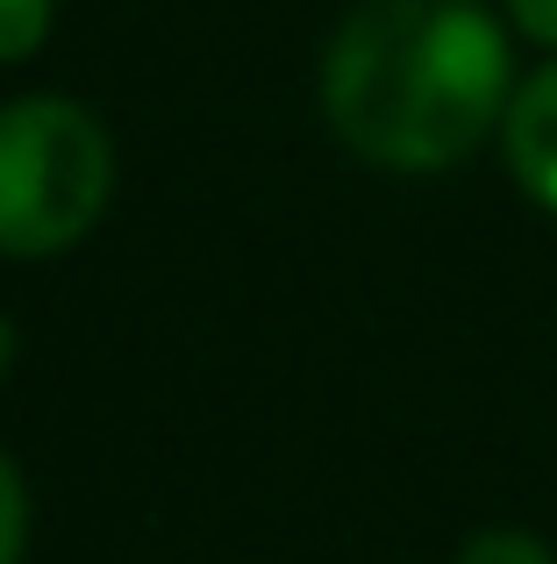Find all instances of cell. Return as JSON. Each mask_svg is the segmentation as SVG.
I'll use <instances>...</instances> for the list:
<instances>
[{"mask_svg": "<svg viewBox=\"0 0 557 564\" xmlns=\"http://www.w3.org/2000/svg\"><path fill=\"white\" fill-rule=\"evenodd\" d=\"M501 14L522 43H536L544 57H557V0H501Z\"/></svg>", "mask_w": 557, "mask_h": 564, "instance_id": "52a82bcc", "label": "cell"}, {"mask_svg": "<svg viewBox=\"0 0 557 564\" xmlns=\"http://www.w3.org/2000/svg\"><path fill=\"white\" fill-rule=\"evenodd\" d=\"M57 29V0H0V72L29 65Z\"/></svg>", "mask_w": 557, "mask_h": 564, "instance_id": "277c9868", "label": "cell"}, {"mask_svg": "<svg viewBox=\"0 0 557 564\" xmlns=\"http://www.w3.org/2000/svg\"><path fill=\"white\" fill-rule=\"evenodd\" d=\"M450 564H557V551L536 529H472Z\"/></svg>", "mask_w": 557, "mask_h": 564, "instance_id": "5b68a950", "label": "cell"}, {"mask_svg": "<svg viewBox=\"0 0 557 564\" xmlns=\"http://www.w3.org/2000/svg\"><path fill=\"white\" fill-rule=\"evenodd\" d=\"M29 557V471L14 465V451H0V564Z\"/></svg>", "mask_w": 557, "mask_h": 564, "instance_id": "8992f818", "label": "cell"}, {"mask_svg": "<svg viewBox=\"0 0 557 564\" xmlns=\"http://www.w3.org/2000/svg\"><path fill=\"white\" fill-rule=\"evenodd\" d=\"M114 200V137L72 94L0 100V258L43 264L79 250Z\"/></svg>", "mask_w": 557, "mask_h": 564, "instance_id": "7a4b0ae2", "label": "cell"}, {"mask_svg": "<svg viewBox=\"0 0 557 564\" xmlns=\"http://www.w3.org/2000/svg\"><path fill=\"white\" fill-rule=\"evenodd\" d=\"M14 358H22V329H14V315H0V379L14 372Z\"/></svg>", "mask_w": 557, "mask_h": 564, "instance_id": "ba28073f", "label": "cell"}, {"mask_svg": "<svg viewBox=\"0 0 557 564\" xmlns=\"http://www.w3.org/2000/svg\"><path fill=\"white\" fill-rule=\"evenodd\" d=\"M515 79L487 0H358L321 51V122L358 165L429 180L501 137Z\"/></svg>", "mask_w": 557, "mask_h": 564, "instance_id": "6da1fadb", "label": "cell"}, {"mask_svg": "<svg viewBox=\"0 0 557 564\" xmlns=\"http://www.w3.org/2000/svg\"><path fill=\"white\" fill-rule=\"evenodd\" d=\"M487 8H493V0H487Z\"/></svg>", "mask_w": 557, "mask_h": 564, "instance_id": "9c48e42d", "label": "cell"}, {"mask_svg": "<svg viewBox=\"0 0 557 564\" xmlns=\"http://www.w3.org/2000/svg\"><path fill=\"white\" fill-rule=\"evenodd\" d=\"M501 158L507 180L544 215H557V57H544L529 79H515V100L501 115Z\"/></svg>", "mask_w": 557, "mask_h": 564, "instance_id": "3957f363", "label": "cell"}]
</instances>
